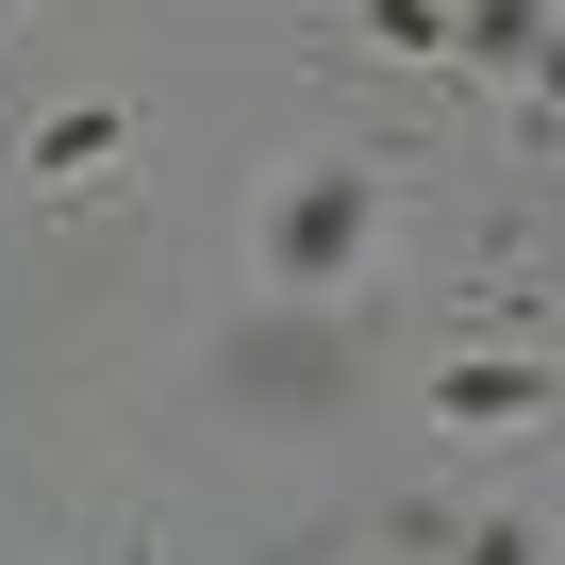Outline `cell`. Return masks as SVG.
<instances>
[{"mask_svg":"<svg viewBox=\"0 0 565 565\" xmlns=\"http://www.w3.org/2000/svg\"><path fill=\"white\" fill-rule=\"evenodd\" d=\"M350 216H366L350 183H300V200H266V266H282V282H333V266H350Z\"/></svg>","mask_w":565,"mask_h":565,"instance_id":"cell-1","label":"cell"}]
</instances>
